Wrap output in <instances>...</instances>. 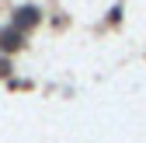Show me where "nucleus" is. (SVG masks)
Instances as JSON below:
<instances>
[{"instance_id":"1","label":"nucleus","mask_w":146,"mask_h":143,"mask_svg":"<svg viewBox=\"0 0 146 143\" xmlns=\"http://www.w3.org/2000/svg\"><path fill=\"white\" fill-rule=\"evenodd\" d=\"M35 21V11H21V17H17V25H31Z\"/></svg>"}]
</instances>
